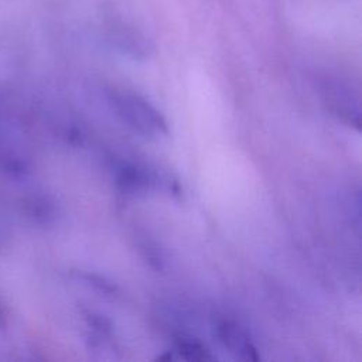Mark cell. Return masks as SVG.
Segmentation results:
<instances>
[{"label": "cell", "mask_w": 362, "mask_h": 362, "mask_svg": "<svg viewBox=\"0 0 362 362\" xmlns=\"http://www.w3.org/2000/svg\"><path fill=\"white\" fill-rule=\"evenodd\" d=\"M214 334L219 344L236 358L243 361H259L260 356L257 354V348L249 338L245 328L238 322L228 318H219L214 324Z\"/></svg>", "instance_id": "3957f363"}, {"label": "cell", "mask_w": 362, "mask_h": 362, "mask_svg": "<svg viewBox=\"0 0 362 362\" xmlns=\"http://www.w3.org/2000/svg\"><path fill=\"white\" fill-rule=\"evenodd\" d=\"M140 252L144 257L146 262H148V264L154 269V270H163L164 269V256L163 252L160 250V247L157 246V243L154 240H148L144 239L140 245Z\"/></svg>", "instance_id": "8992f818"}, {"label": "cell", "mask_w": 362, "mask_h": 362, "mask_svg": "<svg viewBox=\"0 0 362 362\" xmlns=\"http://www.w3.org/2000/svg\"><path fill=\"white\" fill-rule=\"evenodd\" d=\"M175 352L187 361H208L212 359L209 349L204 342L191 335H177L174 338Z\"/></svg>", "instance_id": "5b68a950"}, {"label": "cell", "mask_w": 362, "mask_h": 362, "mask_svg": "<svg viewBox=\"0 0 362 362\" xmlns=\"http://www.w3.org/2000/svg\"><path fill=\"white\" fill-rule=\"evenodd\" d=\"M324 100L334 116H337L342 123L359 130V96L349 86L338 82H329L324 88Z\"/></svg>", "instance_id": "7a4b0ae2"}, {"label": "cell", "mask_w": 362, "mask_h": 362, "mask_svg": "<svg viewBox=\"0 0 362 362\" xmlns=\"http://www.w3.org/2000/svg\"><path fill=\"white\" fill-rule=\"evenodd\" d=\"M109 102L117 116L141 136L160 139L168 134V124L161 112L141 95L130 90H112Z\"/></svg>", "instance_id": "6da1fadb"}, {"label": "cell", "mask_w": 362, "mask_h": 362, "mask_svg": "<svg viewBox=\"0 0 362 362\" xmlns=\"http://www.w3.org/2000/svg\"><path fill=\"white\" fill-rule=\"evenodd\" d=\"M109 38L119 51L134 59L147 58L153 49L148 38H146L143 33L124 23L113 24Z\"/></svg>", "instance_id": "277c9868"}, {"label": "cell", "mask_w": 362, "mask_h": 362, "mask_svg": "<svg viewBox=\"0 0 362 362\" xmlns=\"http://www.w3.org/2000/svg\"><path fill=\"white\" fill-rule=\"evenodd\" d=\"M82 279L86 280L96 291L103 293L105 296H116L117 291H119L117 286L113 281H110L109 279L103 277V276L85 273V274H82Z\"/></svg>", "instance_id": "52a82bcc"}]
</instances>
